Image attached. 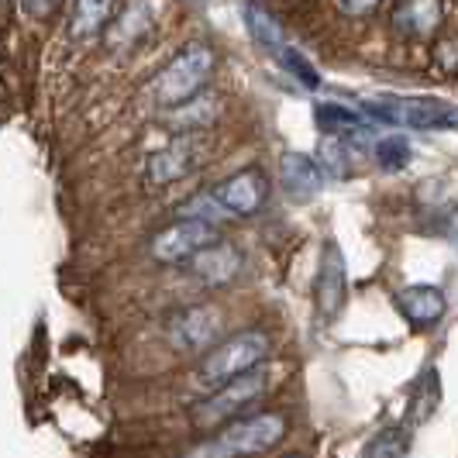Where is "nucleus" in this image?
Masks as SVG:
<instances>
[{"label":"nucleus","mask_w":458,"mask_h":458,"mask_svg":"<svg viewBox=\"0 0 458 458\" xmlns=\"http://www.w3.org/2000/svg\"><path fill=\"white\" fill-rule=\"evenodd\" d=\"M221 310L210 307V303H193V307H183L176 310L169 324H165V335H169V344L176 352H204V348H214L217 335H221Z\"/></svg>","instance_id":"8"},{"label":"nucleus","mask_w":458,"mask_h":458,"mask_svg":"<svg viewBox=\"0 0 458 458\" xmlns=\"http://www.w3.org/2000/svg\"><path fill=\"white\" fill-rule=\"evenodd\" d=\"M441 24V0H400L393 28L407 38H428Z\"/></svg>","instance_id":"16"},{"label":"nucleus","mask_w":458,"mask_h":458,"mask_svg":"<svg viewBox=\"0 0 458 458\" xmlns=\"http://www.w3.org/2000/svg\"><path fill=\"white\" fill-rule=\"evenodd\" d=\"M396 310L413 324V327H435L445 310H448V300L445 293L431 286V283H417V286H403L396 293Z\"/></svg>","instance_id":"13"},{"label":"nucleus","mask_w":458,"mask_h":458,"mask_svg":"<svg viewBox=\"0 0 458 458\" xmlns=\"http://www.w3.org/2000/svg\"><path fill=\"white\" fill-rule=\"evenodd\" d=\"M152 21H156V0H128L121 7V14L111 21V28L104 31L107 35V46L131 48L138 42H145L148 31H152Z\"/></svg>","instance_id":"12"},{"label":"nucleus","mask_w":458,"mask_h":458,"mask_svg":"<svg viewBox=\"0 0 458 458\" xmlns=\"http://www.w3.org/2000/svg\"><path fill=\"white\" fill-rule=\"evenodd\" d=\"M117 18V0H72V14H69V35L87 42L97 38L100 31H107Z\"/></svg>","instance_id":"15"},{"label":"nucleus","mask_w":458,"mask_h":458,"mask_svg":"<svg viewBox=\"0 0 458 458\" xmlns=\"http://www.w3.org/2000/svg\"><path fill=\"white\" fill-rule=\"evenodd\" d=\"M411 159H413V145L403 135H390L383 138V141H376V162H379V169L396 173V169H403Z\"/></svg>","instance_id":"19"},{"label":"nucleus","mask_w":458,"mask_h":458,"mask_svg":"<svg viewBox=\"0 0 458 458\" xmlns=\"http://www.w3.org/2000/svg\"><path fill=\"white\" fill-rule=\"evenodd\" d=\"M366 117L379 124H400V128H420V131H441V128H458V107H448L431 97H366L362 100Z\"/></svg>","instance_id":"4"},{"label":"nucleus","mask_w":458,"mask_h":458,"mask_svg":"<svg viewBox=\"0 0 458 458\" xmlns=\"http://www.w3.org/2000/svg\"><path fill=\"white\" fill-rule=\"evenodd\" d=\"M266 386H269V379H266L262 369L238 376L228 386L207 393L204 400L193 407V424H200V428H214V424H225V420L231 424V417H238L249 403H255L266 393Z\"/></svg>","instance_id":"5"},{"label":"nucleus","mask_w":458,"mask_h":458,"mask_svg":"<svg viewBox=\"0 0 458 458\" xmlns=\"http://www.w3.org/2000/svg\"><path fill=\"white\" fill-rule=\"evenodd\" d=\"M286 458H300V455H286Z\"/></svg>","instance_id":"27"},{"label":"nucleus","mask_w":458,"mask_h":458,"mask_svg":"<svg viewBox=\"0 0 458 458\" xmlns=\"http://www.w3.org/2000/svg\"><path fill=\"white\" fill-rule=\"evenodd\" d=\"M269 355V338L262 331H238L228 342L214 344L197 366V386L214 393L234 383L238 376L259 369V362Z\"/></svg>","instance_id":"3"},{"label":"nucleus","mask_w":458,"mask_h":458,"mask_svg":"<svg viewBox=\"0 0 458 458\" xmlns=\"http://www.w3.org/2000/svg\"><path fill=\"white\" fill-rule=\"evenodd\" d=\"M276 59L283 63V69H286L290 76H297L303 87H310V90H318V87H321V76H318V69L310 66V59H307V55H300L297 48H283Z\"/></svg>","instance_id":"20"},{"label":"nucleus","mask_w":458,"mask_h":458,"mask_svg":"<svg viewBox=\"0 0 458 458\" xmlns=\"http://www.w3.org/2000/svg\"><path fill=\"white\" fill-rule=\"evenodd\" d=\"M376 4H379V0H338V7H342L344 14H366Z\"/></svg>","instance_id":"24"},{"label":"nucleus","mask_w":458,"mask_h":458,"mask_svg":"<svg viewBox=\"0 0 458 458\" xmlns=\"http://www.w3.org/2000/svg\"><path fill=\"white\" fill-rule=\"evenodd\" d=\"M214 242H221L214 225L180 217V221H173V225H165L162 231L152 234L148 255H152L159 266H176V262H193V259L204 252V249H210Z\"/></svg>","instance_id":"6"},{"label":"nucleus","mask_w":458,"mask_h":458,"mask_svg":"<svg viewBox=\"0 0 458 458\" xmlns=\"http://www.w3.org/2000/svg\"><path fill=\"white\" fill-rule=\"evenodd\" d=\"M214 63H217V55H214L210 42H204V38L186 42V46L159 69V76H156V83H152L156 104L165 107V111H176V107H183L190 100L204 97V87L210 83V76H214Z\"/></svg>","instance_id":"2"},{"label":"nucleus","mask_w":458,"mask_h":458,"mask_svg":"<svg viewBox=\"0 0 458 458\" xmlns=\"http://www.w3.org/2000/svg\"><path fill=\"white\" fill-rule=\"evenodd\" d=\"M321 165L324 173L331 176H348V148H344V138H324L321 141Z\"/></svg>","instance_id":"21"},{"label":"nucleus","mask_w":458,"mask_h":458,"mask_svg":"<svg viewBox=\"0 0 458 458\" xmlns=\"http://www.w3.org/2000/svg\"><path fill=\"white\" fill-rule=\"evenodd\" d=\"M344 297H348V273H344V255L338 242H324L321 266H318V283H314V300L318 314L324 321H335L342 314Z\"/></svg>","instance_id":"10"},{"label":"nucleus","mask_w":458,"mask_h":458,"mask_svg":"<svg viewBox=\"0 0 458 458\" xmlns=\"http://www.w3.org/2000/svg\"><path fill=\"white\" fill-rule=\"evenodd\" d=\"M18 4H21V11L28 18H48V14L59 11L63 0H18Z\"/></svg>","instance_id":"23"},{"label":"nucleus","mask_w":458,"mask_h":458,"mask_svg":"<svg viewBox=\"0 0 458 458\" xmlns=\"http://www.w3.org/2000/svg\"><path fill=\"white\" fill-rule=\"evenodd\" d=\"M190 273L204 286H228L231 279L242 273V252L228 242H214L210 249H204L190 262Z\"/></svg>","instance_id":"14"},{"label":"nucleus","mask_w":458,"mask_h":458,"mask_svg":"<svg viewBox=\"0 0 458 458\" xmlns=\"http://www.w3.org/2000/svg\"><path fill=\"white\" fill-rule=\"evenodd\" d=\"M245 28H249V35H252L255 42L266 52H273V55H279L283 48H290L283 24L276 21L273 11H266V4H259V0H245Z\"/></svg>","instance_id":"17"},{"label":"nucleus","mask_w":458,"mask_h":458,"mask_svg":"<svg viewBox=\"0 0 458 458\" xmlns=\"http://www.w3.org/2000/svg\"><path fill=\"white\" fill-rule=\"evenodd\" d=\"M210 197L217 200L225 217H252L269 197V180L262 169H242V173L228 176L225 183L210 186Z\"/></svg>","instance_id":"9"},{"label":"nucleus","mask_w":458,"mask_h":458,"mask_svg":"<svg viewBox=\"0 0 458 458\" xmlns=\"http://www.w3.org/2000/svg\"><path fill=\"white\" fill-rule=\"evenodd\" d=\"M286 437V417L283 413H252L225 424L217 435L204 437L193 445L183 458H252L273 452L276 445Z\"/></svg>","instance_id":"1"},{"label":"nucleus","mask_w":458,"mask_h":458,"mask_svg":"<svg viewBox=\"0 0 458 458\" xmlns=\"http://www.w3.org/2000/svg\"><path fill=\"white\" fill-rule=\"evenodd\" d=\"M186 4H204V0H186Z\"/></svg>","instance_id":"26"},{"label":"nucleus","mask_w":458,"mask_h":458,"mask_svg":"<svg viewBox=\"0 0 458 458\" xmlns=\"http://www.w3.org/2000/svg\"><path fill=\"white\" fill-rule=\"evenodd\" d=\"M314 117H318V128H321V131H327L331 138H344V141H348V138L369 135V124H372V121H366L359 111H348L342 104H318V107H314Z\"/></svg>","instance_id":"18"},{"label":"nucleus","mask_w":458,"mask_h":458,"mask_svg":"<svg viewBox=\"0 0 458 458\" xmlns=\"http://www.w3.org/2000/svg\"><path fill=\"white\" fill-rule=\"evenodd\" d=\"M207 156V141L200 135H180L176 141L162 145L156 152H148L141 162V176L148 186H169L186 180Z\"/></svg>","instance_id":"7"},{"label":"nucleus","mask_w":458,"mask_h":458,"mask_svg":"<svg viewBox=\"0 0 458 458\" xmlns=\"http://www.w3.org/2000/svg\"><path fill=\"white\" fill-rule=\"evenodd\" d=\"M7 11H11V0H0V24L7 21Z\"/></svg>","instance_id":"25"},{"label":"nucleus","mask_w":458,"mask_h":458,"mask_svg":"<svg viewBox=\"0 0 458 458\" xmlns=\"http://www.w3.org/2000/svg\"><path fill=\"white\" fill-rule=\"evenodd\" d=\"M362 458H407V445L396 431H383L372 445L366 448Z\"/></svg>","instance_id":"22"},{"label":"nucleus","mask_w":458,"mask_h":458,"mask_svg":"<svg viewBox=\"0 0 458 458\" xmlns=\"http://www.w3.org/2000/svg\"><path fill=\"white\" fill-rule=\"evenodd\" d=\"M279 183L286 190V197L293 200H314L324 186V169L303 152H283L279 156Z\"/></svg>","instance_id":"11"}]
</instances>
